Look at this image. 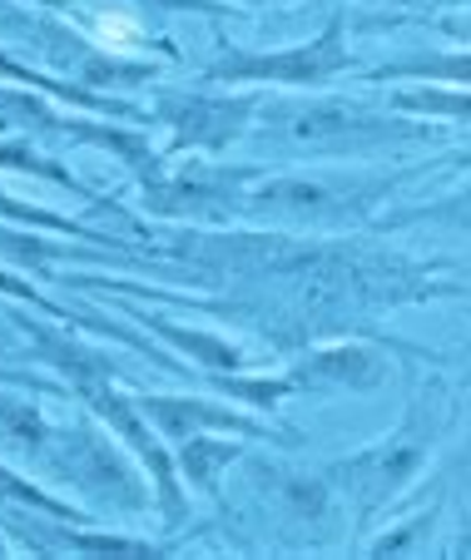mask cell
I'll return each mask as SVG.
<instances>
[{
  "label": "cell",
  "instance_id": "cell-1",
  "mask_svg": "<svg viewBox=\"0 0 471 560\" xmlns=\"http://www.w3.org/2000/svg\"><path fill=\"white\" fill-rule=\"evenodd\" d=\"M402 179H417V170L407 174H268L263 170L249 184V194H243V219L278 223V229H308V233L357 229Z\"/></svg>",
  "mask_w": 471,
  "mask_h": 560
},
{
  "label": "cell",
  "instance_id": "cell-2",
  "mask_svg": "<svg viewBox=\"0 0 471 560\" xmlns=\"http://www.w3.org/2000/svg\"><path fill=\"white\" fill-rule=\"evenodd\" d=\"M432 442H437V392H417L392 436H382V442L323 466L328 481H333L337 497H343V506L353 511V526L377 521L412 487V476L422 471Z\"/></svg>",
  "mask_w": 471,
  "mask_h": 560
},
{
  "label": "cell",
  "instance_id": "cell-3",
  "mask_svg": "<svg viewBox=\"0 0 471 560\" xmlns=\"http://www.w3.org/2000/svg\"><path fill=\"white\" fill-rule=\"evenodd\" d=\"M263 135L323 159H357L388 144H407V139H437V129L427 119H388L343 100H313V105H268Z\"/></svg>",
  "mask_w": 471,
  "mask_h": 560
},
{
  "label": "cell",
  "instance_id": "cell-4",
  "mask_svg": "<svg viewBox=\"0 0 471 560\" xmlns=\"http://www.w3.org/2000/svg\"><path fill=\"white\" fill-rule=\"evenodd\" d=\"M65 377H70L74 397H84V407H90V412L100 417L110 432L125 436V446L139 456V466L154 476L159 521H164V526H179V521H184V511H188V501H184V481H179V471H174V456H169V446H164V432H159V427L139 412L135 397H125V392L110 387L105 368H80V372H65Z\"/></svg>",
  "mask_w": 471,
  "mask_h": 560
},
{
  "label": "cell",
  "instance_id": "cell-5",
  "mask_svg": "<svg viewBox=\"0 0 471 560\" xmlns=\"http://www.w3.org/2000/svg\"><path fill=\"white\" fill-rule=\"evenodd\" d=\"M353 70L347 55V21L333 15L318 40L288 45V50H229L204 70V80L219 85H283V90H323L337 74Z\"/></svg>",
  "mask_w": 471,
  "mask_h": 560
},
{
  "label": "cell",
  "instance_id": "cell-6",
  "mask_svg": "<svg viewBox=\"0 0 471 560\" xmlns=\"http://www.w3.org/2000/svg\"><path fill=\"white\" fill-rule=\"evenodd\" d=\"M259 95H154V119L169 125V154H223L253 129Z\"/></svg>",
  "mask_w": 471,
  "mask_h": 560
},
{
  "label": "cell",
  "instance_id": "cell-7",
  "mask_svg": "<svg viewBox=\"0 0 471 560\" xmlns=\"http://www.w3.org/2000/svg\"><path fill=\"white\" fill-rule=\"evenodd\" d=\"M283 377L294 397H372L377 387H388V362L363 342H328L294 358Z\"/></svg>",
  "mask_w": 471,
  "mask_h": 560
},
{
  "label": "cell",
  "instance_id": "cell-8",
  "mask_svg": "<svg viewBox=\"0 0 471 560\" xmlns=\"http://www.w3.org/2000/svg\"><path fill=\"white\" fill-rule=\"evenodd\" d=\"M60 466H65V481L74 476V487L100 491L110 506H119V511H145L149 506V491L139 487L135 466L119 462L115 446H110L100 432H90V427H84L80 436H65Z\"/></svg>",
  "mask_w": 471,
  "mask_h": 560
},
{
  "label": "cell",
  "instance_id": "cell-9",
  "mask_svg": "<svg viewBox=\"0 0 471 560\" xmlns=\"http://www.w3.org/2000/svg\"><path fill=\"white\" fill-rule=\"evenodd\" d=\"M139 412L164 432V442H188L199 432H229V436H278L268 422L249 412H233V407H219L209 397H164V392H149V397H135Z\"/></svg>",
  "mask_w": 471,
  "mask_h": 560
},
{
  "label": "cell",
  "instance_id": "cell-10",
  "mask_svg": "<svg viewBox=\"0 0 471 560\" xmlns=\"http://www.w3.org/2000/svg\"><path fill=\"white\" fill-rule=\"evenodd\" d=\"M0 80H11V85H21V90H45V95H55V100H70L74 109H90V115L149 119V109H135V105H125V100H115V95H94V90L70 85V80H50L45 70H35V65H25V60H11L5 50H0Z\"/></svg>",
  "mask_w": 471,
  "mask_h": 560
},
{
  "label": "cell",
  "instance_id": "cell-11",
  "mask_svg": "<svg viewBox=\"0 0 471 560\" xmlns=\"http://www.w3.org/2000/svg\"><path fill=\"white\" fill-rule=\"evenodd\" d=\"M129 317H139V323H145V328H154L159 338L169 342V348L188 352V362H199V368H209V372H249V368H253L249 352L233 348V342L219 338V332L179 328V323H169V317H159V313H135V307H129Z\"/></svg>",
  "mask_w": 471,
  "mask_h": 560
},
{
  "label": "cell",
  "instance_id": "cell-12",
  "mask_svg": "<svg viewBox=\"0 0 471 560\" xmlns=\"http://www.w3.org/2000/svg\"><path fill=\"white\" fill-rule=\"evenodd\" d=\"M243 442L249 436H214V432H199V436H188V442H179V471H184V481L194 491H204V497H219V476L229 462H239L243 456Z\"/></svg>",
  "mask_w": 471,
  "mask_h": 560
},
{
  "label": "cell",
  "instance_id": "cell-13",
  "mask_svg": "<svg viewBox=\"0 0 471 560\" xmlns=\"http://www.w3.org/2000/svg\"><path fill=\"white\" fill-rule=\"evenodd\" d=\"M50 442H55L50 422H45L31 402L0 392V452H15V456H25V462H31V456L35 462H45Z\"/></svg>",
  "mask_w": 471,
  "mask_h": 560
},
{
  "label": "cell",
  "instance_id": "cell-14",
  "mask_svg": "<svg viewBox=\"0 0 471 560\" xmlns=\"http://www.w3.org/2000/svg\"><path fill=\"white\" fill-rule=\"evenodd\" d=\"M367 80H422V85H461V90H471V50L392 60V65H377Z\"/></svg>",
  "mask_w": 471,
  "mask_h": 560
},
{
  "label": "cell",
  "instance_id": "cell-15",
  "mask_svg": "<svg viewBox=\"0 0 471 560\" xmlns=\"http://www.w3.org/2000/svg\"><path fill=\"white\" fill-rule=\"evenodd\" d=\"M388 105L398 109V115H422V119H451V125H471V90H461V85L392 90Z\"/></svg>",
  "mask_w": 471,
  "mask_h": 560
},
{
  "label": "cell",
  "instance_id": "cell-16",
  "mask_svg": "<svg viewBox=\"0 0 471 560\" xmlns=\"http://www.w3.org/2000/svg\"><path fill=\"white\" fill-rule=\"evenodd\" d=\"M412 223H447V229H471V184H461L457 194H441L437 203H422V209L388 213V219H377V229H382V233H398V229H412Z\"/></svg>",
  "mask_w": 471,
  "mask_h": 560
},
{
  "label": "cell",
  "instance_id": "cell-17",
  "mask_svg": "<svg viewBox=\"0 0 471 560\" xmlns=\"http://www.w3.org/2000/svg\"><path fill=\"white\" fill-rule=\"evenodd\" d=\"M0 170H15V174H35V179H50V184H60V189H70V194H80L84 203H105V199H94L90 189H84L80 179H74L65 164H55V159H45V154H35L31 144H21V139H5L0 144Z\"/></svg>",
  "mask_w": 471,
  "mask_h": 560
},
{
  "label": "cell",
  "instance_id": "cell-18",
  "mask_svg": "<svg viewBox=\"0 0 471 560\" xmlns=\"http://www.w3.org/2000/svg\"><path fill=\"white\" fill-rule=\"evenodd\" d=\"M0 213L25 223V229H50V233H70V238H90V244H110V238H100V233L84 229V223L70 219V213H50V209H35V203H11L5 189H0Z\"/></svg>",
  "mask_w": 471,
  "mask_h": 560
},
{
  "label": "cell",
  "instance_id": "cell-19",
  "mask_svg": "<svg viewBox=\"0 0 471 560\" xmlns=\"http://www.w3.org/2000/svg\"><path fill=\"white\" fill-rule=\"evenodd\" d=\"M0 497L21 501V506H35V511H45V516H70V521H90V516H80V511H74V506H65V501L45 497L41 487H31V481H25V476L5 471V466H0Z\"/></svg>",
  "mask_w": 471,
  "mask_h": 560
},
{
  "label": "cell",
  "instance_id": "cell-20",
  "mask_svg": "<svg viewBox=\"0 0 471 560\" xmlns=\"http://www.w3.org/2000/svg\"><path fill=\"white\" fill-rule=\"evenodd\" d=\"M0 293L25 298V303H35V307H50V313H55V317H65V323H74V317H80V313H74V307H55L50 298H41L31 283H25V278H11V273H0Z\"/></svg>",
  "mask_w": 471,
  "mask_h": 560
},
{
  "label": "cell",
  "instance_id": "cell-21",
  "mask_svg": "<svg viewBox=\"0 0 471 560\" xmlns=\"http://www.w3.org/2000/svg\"><path fill=\"white\" fill-rule=\"evenodd\" d=\"M139 5H164V11H194V15H223L219 0H139Z\"/></svg>",
  "mask_w": 471,
  "mask_h": 560
},
{
  "label": "cell",
  "instance_id": "cell-22",
  "mask_svg": "<svg viewBox=\"0 0 471 560\" xmlns=\"http://www.w3.org/2000/svg\"><path fill=\"white\" fill-rule=\"evenodd\" d=\"M422 174H432V170H471V139L461 149H451L447 159H441V164H417Z\"/></svg>",
  "mask_w": 471,
  "mask_h": 560
},
{
  "label": "cell",
  "instance_id": "cell-23",
  "mask_svg": "<svg viewBox=\"0 0 471 560\" xmlns=\"http://www.w3.org/2000/svg\"><path fill=\"white\" fill-rule=\"evenodd\" d=\"M249 5H288V0H249Z\"/></svg>",
  "mask_w": 471,
  "mask_h": 560
},
{
  "label": "cell",
  "instance_id": "cell-24",
  "mask_svg": "<svg viewBox=\"0 0 471 560\" xmlns=\"http://www.w3.org/2000/svg\"><path fill=\"white\" fill-rule=\"evenodd\" d=\"M0 556H5V546H0Z\"/></svg>",
  "mask_w": 471,
  "mask_h": 560
},
{
  "label": "cell",
  "instance_id": "cell-25",
  "mask_svg": "<svg viewBox=\"0 0 471 560\" xmlns=\"http://www.w3.org/2000/svg\"><path fill=\"white\" fill-rule=\"evenodd\" d=\"M0 348H5V342H0Z\"/></svg>",
  "mask_w": 471,
  "mask_h": 560
}]
</instances>
